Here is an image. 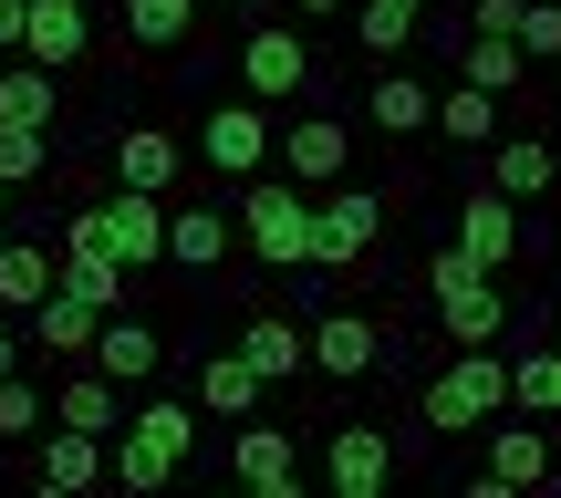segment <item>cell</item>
I'll use <instances>...</instances> for the list:
<instances>
[{
    "label": "cell",
    "instance_id": "d590c367",
    "mask_svg": "<svg viewBox=\"0 0 561 498\" xmlns=\"http://www.w3.org/2000/svg\"><path fill=\"white\" fill-rule=\"evenodd\" d=\"M458 32H520V0H468Z\"/></svg>",
    "mask_w": 561,
    "mask_h": 498
},
{
    "label": "cell",
    "instance_id": "3957f363",
    "mask_svg": "<svg viewBox=\"0 0 561 498\" xmlns=\"http://www.w3.org/2000/svg\"><path fill=\"white\" fill-rule=\"evenodd\" d=\"M229 229H240V250L261 259V270H280V280L312 270V198H301L291 177H240V219Z\"/></svg>",
    "mask_w": 561,
    "mask_h": 498
},
{
    "label": "cell",
    "instance_id": "8fae6325",
    "mask_svg": "<svg viewBox=\"0 0 561 498\" xmlns=\"http://www.w3.org/2000/svg\"><path fill=\"white\" fill-rule=\"evenodd\" d=\"M229 478H240L250 498H301V437H291V426L240 416V437H229Z\"/></svg>",
    "mask_w": 561,
    "mask_h": 498
},
{
    "label": "cell",
    "instance_id": "ffe728a7",
    "mask_svg": "<svg viewBox=\"0 0 561 498\" xmlns=\"http://www.w3.org/2000/svg\"><path fill=\"white\" fill-rule=\"evenodd\" d=\"M229 240H240V229H229L208 198L167 208V270H219V259H229Z\"/></svg>",
    "mask_w": 561,
    "mask_h": 498
},
{
    "label": "cell",
    "instance_id": "cb8c5ba5",
    "mask_svg": "<svg viewBox=\"0 0 561 498\" xmlns=\"http://www.w3.org/2000/svg\"><path fill=\"white\" fill-rule=\"evenodd\" d=\"M94 301H73V291H42L32 301V343H42V354H53V363H73V354H94Z\"/></svg>",
    "mask_w": 561,
    "mask_h": 498
},
{
    "label": "cell",
    "instance_id": "30bf717a",
    "mask_svg": "<svg viewBox=\"0 0 561 498\" xmlns=\"http://www.w3.org/2000/svg\"><path fill=\"white\" fill-rule=\"evenodd\" d=\"M198 157H208V177H261V166H271V115H261V94H229V104H208V125H198Z\"/></svg>",
    "mask_w": 561,
    "mask_h": 498
},
{
    "label": "cell",
    "instance_id": "484cf974",
    "mask_svg": "<svg viewBox=\"0 0 561 498\" xmlns=\"http://www.w3.org/2000/svg\"><path fill=\"white\" fill-rule=\"evenodd\" d=\"M489 187H500V198H561V177H551V136H510L500 157H489Z\"/></svg>",
    "mask_w": 561,
    "mask_h": 498
},
{
    "label": "cell",
    "instance_id": "9c48e42d",
    "mask_svg": "<svg viewBox=\"0 0 561 498\" xmlns=\"http://www.w3.org/2000/svg\"><path fill=\"white\" fill-rule=\"evenodd\" d=\"M271 157L291 166V187H343V177H354V125L322 115V104H301V115L271 136Z\"/></svg>",
    "mask_w": 561,
    "mask_h": 498
},
{
    "label": "cell",
    "instance_id": "ba28073f",
    "mask_svg": "<svg viewBox=\"0 0 561 498\" xmlns=\"http://www.w3.org/2000/svg\"><path fill=\"white\" fill-rule=\"evenodd\" d=\"M240 94H261V104H280V94H312V32H291V21H250L240 32Z\"/></svg>",
    "mask_w": 561,
    "mask_h": 498
},
{
    "label": "cell",
    "instance_id": "8d00e7d4",
    "mask_svg": "<svg viewBox=\"0 0 561 498\" xmlns=\"http://www.w3.org/2000/svg\"><path fill=\"white\" fill-rule=\"evenodd\" d=\"M291 11H301V32H312V21H343L354 0H291Z\"/></svg>",
    "mask_w": 561,
    "mask_h": 498
},
{
    "label": "cell",
    "instance_id": "b9f144b4",
    "mask_svg": "<svg viewBox=\"0 0 561 498\" xmlns=\"http://www.w3.org/2000/svg\"><path fill=\"white\" fill-rule=\"evenodd\" d=\"M551 177H561V136H551Z\"/></svg>",
    "mask_w": 561,
    "mask_h": 498
},
{
    "label": "cell",
    "instance_id": "4316f807",
    "mask_svg": "<svg viewBox=\"0 0 561 498\" xmlns=\"http://www.w3.org/2000/svg\"><path fill=\"white\" fill-rule=\"evenodd\" d=\"M198 11H208V0H125V53H178V42L187 32H198Z\"/></svg>",
    "mask_w": 561,
    "mask_h": 498
},
{
    "label": "cell",
    "instance_id": "44dd1931",
    "mask_svg": "<svg viewBox=\"0 0 561 498\" xmlns=\"http://www.w3.org/2000/svg\"><path fill=\"white\" fill-rule=\"evenodd\" d=\"M178 136H167V125H125V136H115V177L125 187H146V198H167V187H178Z\"/></svg>",
    "mask_w": 561,
    "mask_h": 498
},
{
    "label": "cell",
    "instance_id": "ab89813d",
    "mask_svg": "<svg viewBox=\"0 0 561 498\" xmlns=\"http://www.w3.org/2000/svg\"><path fill=\"white\" fill-rule=\"evenodd\" d=\"M219 11H250V21H261V11H271V0H219Z\"/></svg>",
    "mask_w": 561,
    "mask_h": 498
},
{
    "label": "cell",
    "instance_id": "1f68e13d",
    "mask_svg": "<svg viewBox=\"0 0 561 498\" xmlns=\"http://www.w3.org/2000/svg\"><path fill=\"white\" fill-rule=\"evenodd\" d=\"M510 405H520V416H561V343L510 363Z\"/></svg>",
    "mask_w": 561,
    "mask_h": 498
},
{
    "label": "cell",
    "instance_id": "4fadbf2b",
    "mask_svg": "<svg viewBox=\"0 0 561 498\" xmlns=\"http://www.w3.org/2000/svg\"><path fill=\"white\" fill-rule=\"evenodd\" d=\"M21 53H32L42 73H73V62L94 53V0H32V11H21Z\"/></svg>",
    "mask_w": 561,
    "mask_h": 498
},
{
    "label": "cell",
    "instance_id": "2e32d148",
    "mask_svg": "<svg viewBox=\"0 0 561 498\" xmlns=\"http://www.w3.org/2000/svg\"><path fill=\"white\" fill-rule=\"evenodd\" d=\"M157 363H167V343H157V322H146V312H104L94 322V374H115L125 395H136Z\"/></svg>",
    "mask_w": 561,
    "mask_h": 498
},
{
    "label": "cell",
    "instance_id": "4dcf8cb0",
    "mask_svg": "<svg viewBox=\"0 0 561 498\" xmlns=\"http://www.w3.org/2000/svg\"><path fill=\"white\" fill-rule=\"evenodd\" d=\"M62 115V73H42L32 53L11 62V73H0V125H53Z\"/></svg>",
    "mask_w": 561,
    "mask_h": 498
},
{
    "label": "cell",
    "instance_id": "7a4b0ae2",
    "mask_svg": "<svg viewBox=\"0 0 561 498\" xmlns=\"http://www.w3.org/2000/svg\"><path fill=\"white\" fill-rule=\"evenodd\" d=\"M489 416H510V363L489 354V343H458V354L416 384V426L426 437H479Z\"/></svg>",
    "mask_w": 561,
    "mask_h": 498
},
{
    "label": "cell",
    "instance_id": "d4e9b609",
    "mask_svg": "<svg viewBox=\"0 0 561 498\" xmlns=\"http://www.w3.org/2000/svg\"><path fill=\"white\" fill-rule=\"evenodd\" d=\"M343 21H354V53H364V62H396L405 42H416L426 0H354V11H343Z\"/></svg>",
    "mask_w": 561,
    "mask_h": 498
},
{
    "label": "cell",
    "instance_id": "6da1fadb",
    "mask_svg": "<svg viewBox=\"0 0 561 498\" xmlns=\"http://www.w3.org/2000/svg\"><path fill=\"white\" fill-rule=\"evenodd\" d=\"M187 447H198V395H146L136 426H115V447H104V478L125 498H146L187 467Z\"/></svg>",
    "mask_w": 561,
    "mask_h": 498
},
{
    "label": "cell",
    "instance_id": "e575fe53",
    "mask_svg": "<svg viewBox=\"0 0 561 498\" xmlns=\"http://www.w3.org/2000/svg\"><path fill=\"white\" fill-rule=\"evenodd\" d=\"M510 42H520L530 62H561V0H520V32Z\"/></svg>",
    "mask_w": 561,
    "mask_h": 498
},
{
    "label": "cell",
    "instance_id": "e0dca14e",
    "mask_svg": "<svg viewBox=\"0 0 561 498\" xmlns=\"http://www.w3.org/2000/svg\"><path fill=\"white\" fill-rule=\"evenodd\" d=\"M240 354H250V374H261V384H301V374H312L301 312H250V322H240Z\"/></svg>",
    "mask_w": 561,
    "mask_h": 498
},
{
    "label": "cell",
    "instance_id": "5b68a950",
    "mask_svg": "<svg viewBox=\"0 0 561 498\" xmlns=\"http://www.w3.org/2000/svg\"><path fill=\"white\" fill-rule=\"evenodd\" d=\"M301 343H312V374L322 384H364V374H385V354H396V333H385L375 312H354V301L312 312V322H301Z\"/></svg>",
    "mask_w": 561,
    "mask_h": 498
},
{
    "label": "cell",
    "instance_id": "d6986e66",
    "mask_svg": "<svg viewBox=\"0 0 561 498\" xmlns=\"http://www.w3.org/2000/svg\"><path fill=\"white\" fill-rule=\"evenodd\" d=\"M261 395H271V384L250 374V354H240V343H219V354L198 363V416L240 426V416H261Z\"/></svg>",
    "mask_w": 561,
    "mask_h": 498
},
{
    "label": "cell",
    "instance_id": "f35d334b",
    "mask_svg": "<svg viewBox=\"0 0 561 498\" xmlns=\"http://www.w3.org/2000/svg\"><path fill=\"white\" fill-rule=\"evenodd\" d=\"M11 363H21V333H11V312H0V374H11Z\"/></svg>",
    "mask_w": 561,
    "mask_h": 498
},
{
    "label": "cell",
    "instance_id": "d6a6232c",
    "mask_svg": "<svg viewBox=\"0 0 561 498\" xmlns=\"http://www.w3.org/2000/svg\"><path fill=\"white\" fill-rule=\"evenodd\" d=\"M53 177V125H0V187Z\"/></svg>",
    "mask_w": 561,
    "mask_h": 498
},
{
    "label": "cell",
    "instance_id": "7c38bea8",
    "mask_svg": "<svg viewBox=\"0 0 561 498\" xmlns=\"http://www.w3.org/2000/svg\"><path fill=\"white\" fill-rule=\"evenodd\" d=\"M447 240L479 259V270H510V259H520V198H500V187L479 177L458 208H447Z\"/></svg>",
    "mask_w": 561,
    "mask_h": 498
},
{
    "label": "cell",
    "instance_id": "83f0119b",
    "mask_svg": "<svg viewBox=\"0 0 561 498\" xmlns=\"http://www.w3.org/2000/svg\"><path fill=\"white\" fill-rule=\"evenodd\" d=\"M53 291L94 301V312H125V259H104V250H53Z\"/></svg>",
    "mask_w": 561,
    "mask_h": 498
},
{
    "label": "cell",
    "instance_id": "74e56055",
    "mask_svg": "<svg viewBox=\"0 0 561 498\" xmlns=\"http://www.w3.org/2000/svg\"><path fill=\"white\" fill-rule=\"evenodd\" d=\"M21 11H32V0H0V53H21Z\"/></svg>",
    "mask_w": 561,
    "mask_h": 498
},
{
    "label": "cell",
    "instance_id": "60d3db41",
    "mask_svg": "<svg viewBox=\"0 0 561 498\" xmlns=\"http://www.w3.org/2000/svg\"><path fill=\"white\" fill-rule=\"evenodd\" d=\"M0 229H11V187H0Z\"/></svg>",
    "mask_w": 561,
    "mask_h": 498
},
{
    "label": "cell",
    "instance_id": "836d02e7",
    "mask_svg": "<svg viewBox=\"0 0 561 498\" xmlns=\"http://www.w3.org/2000/svg\"><path fill=\"white\" fill-rule=\"evenodd\" d=\"M42 416H53V405H42V384H32V374H21V363H11V374H0V447L42 437Z\"/></svg>",
    "mask_w": 561,
    "mask_h": 498
},
{
    "label": "cell",
    "instance_id": "8992f818",
    "mask_svg": "<svg viewBox=\"0 0 561 498\" xmlns=\"http://www.w3.org/2000/svg\"><path fill=\"white\" fill-rule=\"evenodd\" d=\"M385 250V198L375 187H322L312 198V270H364Z\"/></svg>",
    "mask_w": 561,
    "mask_h": 498
},
{
    "label": "cell",
    "instance_id": "603a6c76",
    "mask_svg": "<svg viewBox=\"0 0 561 498\" xmlns=\"http://www.w3.org/2000/svg\"><path fill=\"white\" fill-rule=\"evenodd\" d=\"M458 83H479V94H520V83H530V53L510 32H458Z\"/></svg>",
    "mask_w": 561,
    "mask_h": 498
},
{
    "label": "cell",
    "instance_id": "7402d4cb",
    "mask_svg": "<svg viewBox=\"0 0 561 498\" xmlns=\"http://www.w3.org/2000/svg\"><path fill=\"white\" fill-rule=\"evenodd\" d=\"M53 426L115 437V426H125V384H115V374H62V384H53Z\"/></svg>",
    "mask_w": 561,
    "mask_h": 498
},
{
    "label": "cell",
    "instance_id": "5bb4252c",
    "mask_svg": "<svg viewBox=\"0 0 561 498\" xmlns=\"http://www.w3.org/2000/svg\"><path fill=\"white\" fill-rule=\"evenodd\" d=\"M426 115H437V83H416L405 62H375V83H364V125H375L385 146L426 136Z\"/></svg>",
    "mask_w": 561,
    "mask_h": 498
},
{
    "label": "cell",
    "instance_id": "ac0fdd59",
    "mask_svg": "<svg viewBox=\"0 0 561 498\" xmlns=\"http://www.w3.org/2000/svg\"><path fill=\"white\" fill-rule=\"evenodd\" d=\"M104 447H115V437L53 426V437H42V458H32V488H53V498H83V488H104Z\"/></svg>",
    "mask_w": 561,
    "mask_h": 498
},
{
    "label": "cell",
    "instance_id": "9a60e30c",
    "mask_svg": "<svg viewBox=\"0 0 561 498\" xmlns=\"http://www.w3.org/2000/svg\"><path fill=\"white\" fill-rule=\"evenodd\" d=\"M479 437H489V478H500V488H551V478H561L551 416H530V426H500V416H489Z\"/></svg>",
    "mask_w": 561,
    "mask_h": 498
},
{
    "label": "cell",
    "instance_id": "f546056e",
    "mask_svg": "<svg viewBox=\"0 0 561 498\" xmlns=\"http://www.w3.org/2000/svg\"><path fill=\"white\" fill-rule=\"evenodd\" d=\"M53 291V240H11L0 229V312H32Z\"/></svg>",
    "mask_w": 561,
    "mask_h": 498
},
{
    "label": "cell",
    "instance_id": "277c9868",
    "mask_svg": "<svg viewBox=\"0 0 561 498\" xmlns=\"http://www.w3.org/2000/svg\"><path fill=\"white\" fill-rule=\"evenodd\" d=\"M426 301H437V333H447V343H500V333H510V291H500V270H479L458 240L426 250Z\"/></svg>",
    "mask_w": 561,
    "mask_h": 498
},
{
    "label": "cell",
    "instance_id": "52a82bcc",
    "mask_svg": "<svg viewBox=\"0 0 561 498\" xmlns=\"http://www.w3.org/2000/svg\"><path fill=\"white\" fill-rule=\"evenodd\" d=\"M396 478H405L396 437H385L375 416H333V437H322V488L333 498H385Z\"/></svg>",
    "mask_w": 561,
    "mask_h": 498
},
{
    "label": "cell",
    "instance_id": "f1b7e54d",
    "mask_svg": "<svg viewBox=\"0 0 561 498\" xmlns=\"http://www.w3.org/2000/svg\"><path fill=\"white\" fill-rule=\"evenodd\" d=\"M426 136H447V146H489V136H500V94H479V83H447L437 115H426Z\"/></svg>",
    "mask_w": 561,
    "mask_h": 498
}]
</instances>
